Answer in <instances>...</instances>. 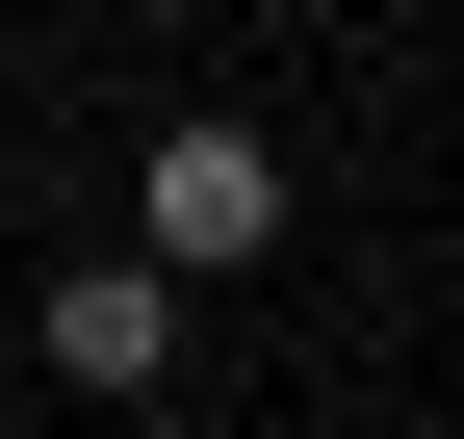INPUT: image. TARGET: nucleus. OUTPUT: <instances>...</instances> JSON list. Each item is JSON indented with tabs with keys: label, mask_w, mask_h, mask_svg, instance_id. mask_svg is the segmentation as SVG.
I'll list each match as a JSON object with an SVG mask.
<instances>
[{
	"label": "nucleus",
	"mask_w": 464,
	"mask_h": 439,
	"mask_svg": "<svg viewBox=\"0 0 464 439\" xmlns=\"http://www.w3.org/2000/svg\"><path fill=\"white\" fill-rule=\"evenodd\" d=\"M26 337H52V388H155V362H181V285H130V259H78V285H52Z\"/></svg>",
	"instance_id": "obj_2"
},
{
	"label": "nucleus",
	"mask_w": 464,
	"mask_h": 439,
	"mask_svg": "<svg viewBox=\"0 0 464 439\" xmlns=\"http://www.w3.org/2000/svg\"><path fill=\"white\" fill-rule=\"evenodd\" d=\"M232 259H284V155L232 130V103H181V130L130 155V285H232Z\"/></svg>",
	"instance_id": "obj_1"
}]
</instances>
